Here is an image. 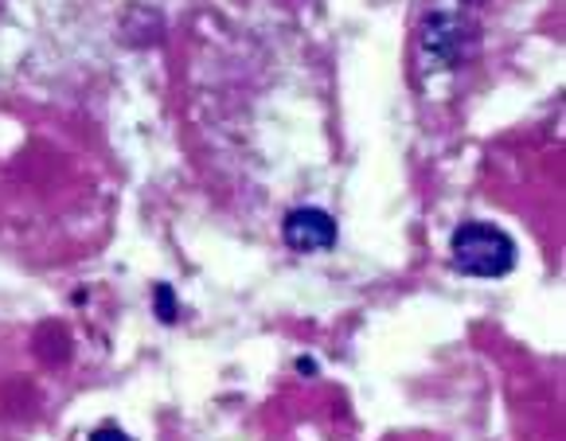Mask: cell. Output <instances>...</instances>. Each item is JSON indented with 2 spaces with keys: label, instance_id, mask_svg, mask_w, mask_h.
Listing matches in <instances>:
<instances>
[{
  "label": "cell",
  "instance_id": "cell-1",
  "mask_svg": "<svg viewBox=\"0 0 566 441\" xmlns=\"http://www.w3.org/2000/svg\"><path fill=\"white\" fill-rule=\"evenodd\" d=\"M450 259L469 277H500L516 266V242H512L509 231H500L496 223L469 219V223H461L453 231Z\"/></svg>",
  "mask_w": 566,
  "mask_h": 441
},
{
  "label": "cell",
  "instance_id": "cell-2",
  "mask_svg": "<svg viewBox=\"0 0 566 441\" xmlns=\"http://www.w3.org/2000/svg\"><path fill=\"white\" fill-rule=\"evenodd\" d=\"M422 51L433 59V63H442V67H461V63L476 51V28L461 17H450V12L426 17Z\"/></svg>",
  "mask_w": 566,
  "mask_h": 441
},
{
  "label": "cell",
  "instance_id": "cell-3",
  "mask_svg": "<svg viewBox=\"0 0 566 441\" xmlns=\"http://www.w3.org/2000/svg\"><path fill=\"white\" fill-rule=\"evenodd\" d=\"M282 239L297 254H321L336 246V219L321 208H293L282 223Z\"/></svg>",
  "mask_w": 566,
  "mask_h": 441
},
{
  "label": "cell",
  "instance_id": "cell-4",
  "mask_svg": "<svg viewBox=\"0 0 566 441\" xmlns=\"http://www.w3.org/2000/svg\"><path fill=\"white\" fill-rule=\"evenodd\" d=\"M153 301H157V317L165 321V325H172L176 321V301H172V290H168L165 282L153 290Z\"/></svg>",
  "mask_w": 566,
  "mask_h": 441
},
{
  "label": "cell",
  "instance_id": "cell-5",
  "mask_svg": "<svg viewBox=\"0 0 566 441\" xmlns=\"http://www.w3.org/2000/svg\"><path fill=\"white\" fill-rule=\"evenodd\" d=\"M91 441H129V433L117 430V426H102V430L91 433Z\"/></svg>",
  "mask_w": 566,
  "mask_h": 441
}]
</instances>
